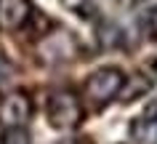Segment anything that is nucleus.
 Listing matches in <instances>:
<instances>
[{
	"label": "nucleus",
	"instance_id": "nucleus-1",
	"mask_svg": "<svg viewBox=\"0 0 157 144\" xmlns=\"http://www.w3.org/2000/svg\"><path fill=\"white\" fill-rule=\"evenodd\" d=\"M48 123L59 131H72L80 126L83 120V104L72 91H53L48 96V107H45Z\"/></svg>",
	"mask_w": 157,
	"mask_h": 144
},
{
	"label": "nucleus",
	"instance_id": "nucleus-2",
	"mask_svg": "<svg viewBox=\"0 0 157 144\" xmlns=\"http://www.w3.org/2000/svg\"><path fill=\"white\" fill-rule=\"evenodd\" d=\"M123 85H125L123 69L101 67V69H96V72L88 75V80H85V85H83V96L88 102H93V104H107L123 91Z\"/></svg>",
	"mask_w": 157,
	"mask_h": 144
},
{
	"label": "nucleus",
	"instance_id": "nucleus-3",
	"mask_svg": "<svg viewBox=\"0 0 157 144\" xmlns=\"http://www.w3.org/2000/svg\"><path fill=\"white\" fill-rule=\"evenodd\" d=\"M32 118V102L24 91H11L0 99V126L19 128Z\"/></svg>",
	"mask_w": 157,
	"mask_h": 144
},
{
	"label": "nucleus",
	"instance_id": "nucleus-4",
	"mask_svg": "<svg viewBox=\"0 0 157 144\" xmlns=\"http://www.w3.org/2000/svg\"><path fill=\"white\" fill-rule=\"evenodd\" d=\"M32 16V3L29 0H0V29L3 32H16L29 21Z\"/></svg>",
	"mask_w": 157,
	"mask_h": 144
},
{
	"label": "nucleus",
	"instance_id": "nucleus-5",
	"mask_svg": "<svg viewBox=\"0 0 157 144\" xmlns=\"http://www.w3.org/2000/svg\"><path fill=\"white\" fill-rule=\"evenodd\" d=\"M131 134L139 144H155L157 142V104L147 107L139 118L133 120Z\"/></svg>",
	"mask_w": 157,
	"mask_h": 144
},
{
	"label": "nucleus",
	"instance_id": "nucleus-6",
	"mask_svg": "<svg viewBox=\"0 0 157 144\" xmlns=\"http://www.w3.org/2000/svg\"><path fill=\"white\" fill-rule=\"evenodd\" d=\"M0 144H32V139H29V134H27L24 126H19V128H3Z\"/></svg>",
	"mask_w": 157,
	"mask_h": 144
},
{
	"label": "nucleus",
	"instance_id": "nucleus-7",
	"mask_svg": "<svg viewBox=\"0 0 157 144\" xmlns=\"http://www.w3.org/2000/svg\"><path fill=\"white\" fill-rule=\"evenodd\" d=\"M155 69H157V67H155Z\"/></svg>",
	"mask_w": 157,
	"mask_h": 144
}]
</instances>
